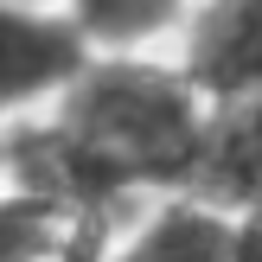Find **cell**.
<instances>
[{
    "label": "cell",
    "mask_w": 262,
    "mask_h": 262,
    "mask_svg": "<svg viewBox=\"0 0 262 262\" xmlns=\"http://www.w3.org/2000/svg\"><path fill=\"white\" fill-rule=\"evenodd\" d=\"M205 122L211 109L186 71L90 58L51 115L7 128V186L58 205L77 224L115 211L135 192H192Z\"/></svg>",
    "instance_id": "6da1fadb"
},
{
    "label": "cell",
    "mask_w": 262,
    "mask_h": 262,
    "mask_svg": "<svg viewBox=\"0 0 262 262\" xmlns=\"http://www.w3.org/2000/svg\"><path fill=\"white\" fill-rule=\"evenodd\" d=\"M90 38L58 7H19L0 0V128L38 122L58 109L64 90L90 71Z\"/></svg>",
    "instance_id": "7a4b0ae2"
},
{
    "label": "cell",
    "mask_w": 262,
    "mask_h": 262,
    "mask_svg": "<svg viewBox=\"0 0 262 262\" xmlns=\"http://www.w3.org/2000/svg\"><path fill=\"white\" fill-rule=\"evenodd\" d=\"M186 83L205 102L262 96V0H211L186 45Z\"/></svg>",
    "instance_id": "3957f363"
},
{
    "label": "cell",
    "mask_w": 262,
    "mask_h": 262,
    "mask_svg": "<svg viewBox=\"0 0 262 262\" xmlns=\"http://www.w3.org/2000/svg\"><path fill=\"white\" fill-rule=\"evenodd\" d=\"M192 199L250 217L262 205V96L217 102L205 122V154L192 173Z\"/></svg>",
    "instance_id": "277c9868"
},
{
    "label": "cell",
    "mask_w": 262,
    "mask_h": 262,
    "mask_svg": "<svg viewBox=\"0 0 262 262\" xmlns=\"http://www.w3.org/2000/svg\"><path fill=\"white\" fill-rule=\"evenodd\" d=\"M237 237H243V217L217 211V205L192 199V192H173L102 262H237Z\"/></svg>",
    "instance_id": "5b68a950"
},
{
    "label": "cell",
    "mask_w": 262,
    "mask_h": 262,
    "mask_svg": "<svg viewBox=\"0 0 262 262\" xmlns=\"http://www.w3.org/2000/svg\"><path fill=\"white\" fill-rule=\"evenodd\" d=\"M64 13H71V26L90 38V51L128 58L135 45H147L166 26H179L186 0H64Z\"/></svg>",
    "instance_id": "8992f818"
},
{
    "label": "cell",
    "mask_w": 262,
    "mask_h": 262,
    "mask_svg": "<svg viewBox=\"0 0 262 262\" xmlns=\"http://www.w3.org/2000/svg\"><path fill=\"white\" fill-rule=\"evenodd\" d=\"M71 237L77 217H64L58 205L19 186L0 192V262H71Z\"/></svg>",
    "instance_id": "52a82bcc"
},
{
    "label": "cell",
    "mask_w": 262,
    "mask_h": 262,
    "mask_svg": "<svg viewBox=\"0 0 262 262\" xmlns=\"http://www.w3.org/2000/svg\"><path fill=\"white\" fill-rule=\"evenodd\" d=\"M237 262H262V224L243 217V237H237Z\"/></svg>",
    "instance_id": "ba28073f"
},
{
    "label": "cell",
    "mask_w": 262,
    "mask_h": 262,
    "mask_svg": "<svg viewBox=\"0 0 262 262\" xmlns=\"http://www.w3.org/2000/svg\"><path fill=\"white\" fill-rule=\"evenodd\" d=\"M0 192H7V128H0Z\"/></svg>",
    "instance_id": "9c48e42d"
},
{
    "label": "cell",
    "mask_w": 262,
    "mask_h": 262,
    "mask_svg": "<svg viewBox=\"0 0 262 262\" xmlns=\"http://www.w3.org/2000/svg\"><path fill=\"white\" fill-rule=\"evenodd\" d=\"M19 7H58V0H19Z\"/></svg>",
    "instance_id": "30bf717a"
},
{
    "label": "cell",
    "mask_w": 262,
    "mask_h": 262,
    "mask_svg": "<svg viewBox=\"0 0 262 262\" xmlns=\"http://www.w3.org/2000/svg\"><path fill=\"white\" fill-rule=\"evenodd\" d=\"M250 217H256V224H262V205H256V211H250Z\"/></svg>",
    "instance_id": "8fae6325"
}]
</instances>
